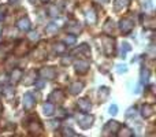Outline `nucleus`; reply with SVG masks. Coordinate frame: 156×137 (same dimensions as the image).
Segmentation results:
<instances>
[{
	"label": "nucleus",
	"mask_w": 156,
	"mask_h": 137,
	"mask_svg": "<svg viewBox=\"0 0 156 137\" xmlns=\"http://www.w3.org/2000/svg\"><path fill=\"white\" fill-rule=\"evenodd\" d=\"M78 119V125H80L82 129H89L93 124V117L92 115H88V114H80L77 117Z\"/></svg>",
	"instance_id": "f257e3e1"
},
{
	"label": "nucleus",
	"mask_w": 156,
	"mask_h": 137,
	"mask_svg": "<svg viewBox=\"0 0 156 137\" xmlns=\"http://www.w3.org/2000/svg\"><path fill=\"white\" fill-rule=\"evenodd\" d=\"M119 129H121V125H119L118 122H116V121H110L104 126L103 132H104V135H115Z\"/></svg>",
	"instance_id": "f03ea898"
},
{
	"label": "nucleus",
	"mask_w": 156,
	"mask_h": 137,
	"mask_svg": "<svg viewBox=\"0 0 156 137\" xmlns=\"http://www.w3.org/2000/svg\"><path fill=\"white\" fill-rule=\"evenodd\" d=\"M133 27H134V23H133L130 19H122V21L119 22V29H121L122 33H125V34L132 32Z\"/></svg>",
	"instance_id": "7ed1b4c3"
},
{
	"label": "nucleus",
	"mask_w": 156,
	"mask_h": 137,
	"mask_svg": "<svg viewBox=\"0 0 156 137\" xmlns=\"http://www.w3.org/2000/svg\"><path fill=\"white\" fill-rule=\"evenodd\" d=\"M103 41H104L103 49H104L105 55H112V52H114V40L110 38V37H104Z\"/></svg>",
	"instance_id": "20e7f679"
},
{
	"label": "nucleus",
	"mask_w": 156,
	"mask_h": 137,
	"mask_svg": "<svg viewBox=\"0 0 156 137\" xmlns=\"http://www.w3.org/2000/svg\"><path fill=\"white\" fill-rule=\"evenodd\" d=\"M34 103H36V99L33 97V95L30 93V92H27V93L25 95V97H23V104H25V108H27V110L33 108Z\"/></svg>",
	"instance_id": "39448f33"
},
{
	"label": "nucleus",
	"mask_w": 156,
	"mask_h": 137,
	"mask_svg": "<svg viewBox=\"0 0 156 137\" xmlns=\"http://www.w3.org/2000/svg\"><path fill=\"white\" fill-rule=\"evenodd\" d=\"M88 69H89V63L86 62V60H77L76 62V70H77V73H80V74L86 73Z\"/></svg>",
	"instance_id": "423d86ee"
},
{
	"label": "nucleus",
	"mask_w": 156,
	"mask_h": 137,
	"mask_svg": "<svg viewBox=\"0 0 156 137\" xmlns=\"http://www.w3.org/2000/svg\"><path fill=\"white\" fill-rule=\"evenodd\" d=\"M41 77L52 80V78L56 77V71H55L54 67H44L43 70H41Z\"/></svg>",
	"instance_id": "0eeeda50"
},
{
	"label": "nucleus",
	"mask_w": 156,
	"mask_h": 137,
	"mask_svg": "<svg viewBox=\"0 0 156 137\" xmlns=\"http://www.w3.org/2000/svg\"><path fill=\"white\" fill-rule=\"evenodd\" d=\"M129 5V0H114V8L116 11H123Z\"/></svg>",
	"instance_id": "6e6552de"
},
{
	"label": "nucleus",
	"mask_w": 156,
	"mask_h": 137,
	"mask_svg": "<svg viewBox=\"0 0 156 137\" xmlns=\"http://www.w3.org/2000/svg\"><path fill=\"white\" fill-rule=\"evenodd\" d=\"M78 107H80L81 111H83V113H88V111L90 110L92 104H90V102H89L88 99H80V100H78Z\"/></svg>",
	"instance_id": "1a4fd4ad"
},
{
	"label": "nucleus",
	"mask_w": 156,
	"mask_h": 137,
	"mask_svg": "<svg viewBox=\"0 0 156 137\" xmlns=\"http://www.w3.org/2000/svg\"><path fill=\"white\" fill-rule=\"evenodd\" d=\"M85 18H86V22H88L89 25H93L94 22H96L97 15H96V13H94L93 8H90V10L86 11V13H85Z\"/></svg>",
	"instance_id": "9d476101"
},
{
	"label": "nucleus",
	"mask_w": 156,
	"mask_h": 137,
	"mask_svg": "<svg viewBox=\"0 0 156 137\" xmlns=\"http://www.w3.org/2000/svg\"><path fill=\"white\" fill-rule=\"evenodd\" d=\"M83 88V84L80 82V81H77V82H73L70 85V93L71 95H78L81 91H82Z\"/></svg>",
	"instance_id": "9b49d317"
},
{
	"label": "nucleus",
	"mask_w": 156,
	"mask_h": 137,
	"mask_svg": "<svg viewBox=\"0 0 156 137\" xmlns=\"http://www.w3.org/2000/svg\"><path fill=\"white\" fill-rule=\"evenodd\" d=\"M63 97H65V95H63L62 91H55L49 95V100H51V102H59L60 103L63 100Z\"/></svg>",
	"instance_id": "f8f14e48"
},
{
	"label": "nucleus",
	"mask_w": 156,
	"mask_h": 137,
	"mask_svg": "<svg viewBox=\"0 0 156 137\" xmlns=\"http://www.w3.org/2000/svg\"><path fill=\"white\" fill-rule=\"evenodd\" d=\"M143 117L144 118H149V117H152L154 115V106H151V104H145V106H143Z\"/></svg>",
	"instance_id": "ddd939ff"
},
{
	"label": "nucleus",
	"mask_w": 156,
	"mask_h": 137,
	"mask_svg": "<svg viewBox=\"0 0 156 137\" xmlns=\"http://www.w3.org/2000/svg\"><path fill=\"white\" fill-rule=\"evenodd\" d=\"M18 27L21 30H29L30 29V21L27 18H22V19H19L18 21Z\"/></svg>",
	"instance_id": "4468645a"
},
{
	"label": "nucleus",
	"mask_w": 156,
	"mask_h": 137,
	"mask_svg": "<svg viewBox=\"0 0 156 137\" xmlns=\"http://www.w3.org/2000/svg\"><path fill=\"white\" fill-rule=\"evenodd\" d=\"M43 110H44V114L49 117V115H52V114H54L55 108H54V104H52V103H45V104H44V107H43Z\"/></svg>",
	"instance_id": "2eb2a0df"
},
{
	"label": "nucleus",
	"mask_w": 156,
	"mask_h": 137,
	"mask_svg": "<svg viewBox=\"0 0 156 137\" xmlns=\"http://www.w3.org/2000/svg\"><path fill=\"white\" fill-rule=\"evenodd\" d=\"M108 95H110V91H108L107 86L100 88V91H99V97H100V99H101V100H107Z\"/></svg>",
	"instance_id": "dca6fc26"
},
{
	"label": "nucleus",
	"mask_w": 156,
	"mask_h": 137,
	"mask_svg": "<svg viewBox=\"0 0 156 137\" xmlns=\"http://www.w3.org/2000/svg\"><path fill=\"white\" fill-rule=\"evenodd\" d=\"M21 75H22V71L19 69H15L12 71V77H11V81H12L14 84H16L19 80H21Z\"/></svg>",
	"instance_id": "f3484780"
},
{
	"label": "nucleus",
	"mask_w": 156,
	"mask_h": 137,
	"mask_svg": "<svg viewBox=\"0 0 156 137\" xmlns=\"http://www.w3.org/2000/svg\"><path fill=\"white\" fill-rule=\"evenodd\" d=\"M54 51L56 52V54H65V52H66V45H65V44H62V43L55 44Z\"/></svg>",
	"instance_id": "a211bd4d"
},
{
	"label": "nucleus",
	"mask_w": 156,
	"mask_h": 137,
	"mask_svg": "<svg viewBox=\"0 0 156 137\" xmlns=\"http://www.w3.org/2000/svg\"><path fill=\"white\" fill-rule=\"evenodd\" d=\"M130 49H132V47H130L127 43H123V44H122V47H121V55H119V56L125 58V56H126V52L130 51Z\"/></svg>",
	"instance_id": "6ab92c4d"
},
{
	"label": "nucleus",
	"mask_w": 156,
	"mask_h": 137,
	"mask_svg": "<svg viewBox=\"0 0 156 137\" xmlns=\"http://www.w3.org/2000/svg\"><path fill=\"white\" fill-rule=\"evenodd\" d=\"M148 80H149V71H148V70H144L143 69V71H141V82L147 84V82H148Z\"/></svg>",
	"instance_id": "aec40b11"
},
{
	"label": "nucleus",
	"mask_w": 156,
	"mask_h": 137,
	"mask_svg": "<svg viewBox=\"0 0 156 137\" xmlns=\"http://www.w3.org/2000/svg\"><path fill=\"white\" fill-rule=\"evenodd\" d=\"M36 71H30L29 73V78L27 80H25V84L26 85H30V84H33V82H36Z\"/></svg>",
	"instance_id": "412c9836"
},
{
	"label": "nucleus",
	"mask_w": 156,
	"mask_h": 137,
	"mask_svg": "<svg viewBox=\"0 0 156 137\" xmlns=\"http://www.w3.org/2000/svg\"><path fill=\"white\" fill-rule=\"evenodd\" d=\"M112 30H114V23H112V21H108L107 25L104 26V33L110 34V33H112Z\"/></svg>",
	"instance_id": "4be33fe9"
},
{
	"label": "nucleus",
	"mask_w": 156,
	"mask_h": 137,
	"mask_svg": "<svg viewBox=\"0 0 156 137\" xmlns=\"http://www.w3.org/2000/svg\"><path fill=\"white\" fill-rule=\"evenodd\" d=\"M118 136H125V137H130V136H133V133L130 132V129H127V128H123V129L121 130V133H118Z\"/></svg>",
	"instance_id": "5701e85b"
},
{
	"label": "nucleus",
	"mask_w": 156,
	"mask_h": 137,
	"mask_svg": "<svg viewBox=\"0 0 156 137\" xmlns=\"http://www.w3.org/2000/svg\"><path fill=\"white\" fill-rule=\"evenodd\" d=\"M143 7L145 8V10H151V8L154 7V3H152V0H144V2H143Z\"/></svg>",
	"instance_id": "b1692460"
},
{
	"label": "nucleus",
	"mask_w": 156,
	"mask_h": 137,
	"mask_svg": "<svg viewBox=\"0 0 156 137\" xmlns=\"http://www.w3.org/2000/svg\"><path fill=\"white\" fill-rule=\"evenodd\" d=\"M49 15L51 16H56V15H59V10H58L55 5H51L49 7Z\"/></svg>",
	"instance_id": "393cba45"
},
{
	"label": "nucleus",
	"mask_w": 156,
	"mask_h": 137,
	"mask_svg": "<svg viewBox=\"0 0 156 137\" xmlns=\"http://www.w3.org/2000/svg\"><path fill=\"white\" fill-rule=\"evenodd\" d=\"M58 30V25H54V23H49L47 26V32L48 33H55Z\"/></svg>",
	"instance_id": "a878e982"
},
{
	"label": "nucleus",
	"mask_w": 156,
	"mask_h": 137,
	"mask_svg": "<svg viewBox=\"0 0 156 137\" xmlns=\"http://www.w3.org/2000/svg\"><path fill=\"white\" fill-rule=\"evenodd\" d=\"M110 114L111 115H116V114H118V106L116 104L110 106Z\"/></svg>",
	"instance_id": "bb28decb"
},
{
	"label": "nucleus",
	"mask_w": 156,
	"mask_h": 137,
	"mask_svg": "<svg viewBox=\"0 0 156 137\" xmlns=\"http://www.w3.org/2000/svg\"><path fill=\"white\" fill-rule=\"evenodd\" d=\"M66 43H67L69 45H73V44L76 43V37H74V36H67V37H66Z\"/></svg>",
	"instance_id": "cd10ccee"
},
{
	"label": "nucleus",
	"mask_w": 156,
	"mask_h": 137,
	"mask_svg": "<svg viewBox=\"0 0 156 137\" xmlns=\"http://www.w3.org/2000/svg\"><path fill=\"white\" fill-rule=\"evenodd\" d=\"M116 71H118V73H125V71H127L126 65H118V66H116Z\"/></svg>",
	"instance_id": "c85d7f7f"
},
{
	"label": "nucleus",
	"mask_w": 156,
	"mask_h": 137,
	"mask_svg": "<svg viewBox=\"0 0 156 137\" xmlns=\"http://www.w3.org/2000/svg\"><path fill=\"white\" fill-rule=\"evenodd\" d=\"M29 38H30L32 41L38 40V33H36V32H30V33H29Z\"/></svg>",
	"instance_id": "c756f323"
},
{
	"label": "nucleus",
	"mask_w": 156,
	"mask_h": 137,
	"mask_svg": "<svg viewBox=\"0 0 156 137\" xmlns=\"http://www.w3.org/2000/svg\"><path fill=\"white\" fill-rule=\"evenodd\" d=\"M63 136H77V133H74L71 129H65V132H63Z\"/></svg>",
	"instance_id": "7c9ffc66"
},
{
	"label": "nucleus",
	"mask_w": 156,
	"mask_h": 137,
	"mask_svg": "<svg viewBox=\"0 0 156 137\" xmlns=\"http://www.w3.org/2000/svg\"><path fill=\"white\" fill-rule=\"evenodd\" d=\"M70 62H71V58H65V59L62 60L63 65H66V63H70Z\"/></svg>",
	"instance_id": "2f4dec72"
},
{
	"label": "nucleus",
	"mask_w": 156,
	"mask_h": 137,
	"mask_svg": "<svg viewBox=\"0 0 156 137\" xmlns=\"http://www.w3.org/2000/svg\"><path fill=\"white\" fill-rule=\"evenodd\" d=\"M94 2H97V3H105L107 0H94Z\"/></svg>",
	"instance_id": "473e14b6"
},
{
	"label": "nucleus",
	"mask_w": 156,
	"mask_h": 137,
	"mask_svg": "<svg viewBox=\"0 0 156 137\" xmlns=\"http://www.w3.org/2000/svg\"><path fill=\"white\" fill-rule=\"evenodd\" d=\"M41 2H43V3H47V2H49V0H41Z\"/></svg>",
	"instance_id": "72a5a7b5"
},
{
	"label": "nucleus",
	"mask_w": 156,
	"mask_h": 137,
	"mask_svg": "<svg viewBox=\"0 0 156 137\" xmlns=\"http://www.w3.org/2000/svg\"><path fill=\"white\" fill-rule=\"evenodd\" d=\"M0 110H2V104H0Z\"/></svg>",
	"instance_id": "f704fd0d"
}]
</instances>
